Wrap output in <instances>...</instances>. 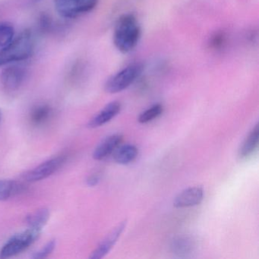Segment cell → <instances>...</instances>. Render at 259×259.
<instances>
[{"mask_svg":"<svg viewBox=\"0 0 259 259\" xmlns=\"http://www.w3.org/2000/svg\"><path fill=\"white\" fill-rule=\"evenodd\" d=\"M56 245H57V242L55 240L49 241L45 246L34 253L32 256L33 258L42 259L48 257L55 249Z\"/></svg>","mask_w":259,"mask_h":259,"instance_id":"ffe728a7","label":"cell"},{"mask_svg":"<svg viewBox=\"0 0 259 259\" xmlns=\"http://www.w3.org/2000/svg\"><path fill=\"white\" fill-rule=\"evenodd\" d=\"M139 154V150L135 145H125L119 146L113 153V158L116 163L127 165L136 160Z\"/></svg>","mask_w":259,"mask_h":259,"instance_id":"5bb4252c","label":"cell"},{"mask_svg":"<svg viewBox=\"0 0 259 259\" xmlns=\"http://www.w3.org/2000/svg\"><path fill=\"white\" fill-rule=\"evenodd\" d=\"M259 126L256 125L245 138L239 150V157L240 160H245L254 152L258 146Z\"/></svg>","mask_w":259,"mask_h":259,"instance_id":"7c38bea8","label":"cell"},{"mask_svg":"<svg viewBox=\"0 0 259 259\" xmlns=\"http://www.w3.org/2000/svg\"><path fill=\"white\" fill-rule=\"evenodd\" d=\"M122 139L123 138L119 134L112 135L106 138L95 148L93 158L96 160H102L113 154L120 146Z\"/></svg>","mask_w":259,"mask_h":259,"instance_id":"30bf717a","label":"cell"},{"mask_svg":"<svg viewBox=\"0 0 259 259\" xmlns=\"http://www.w3.org/2000/svg\"><path fill=\"white\" fill-rule=\"evenodd\" d=\"M42 230L28 227L12 236L0 250V258H9L23 252L40 237Z\"/></svg>","mask_w":259,"mask_h":259,"instance_id":"3957f363","label":"cell"},{"mask_svg":"<svg viewBox=\"0 0 259 259\" xmlns=\"http://www.w3.org/2000/svg\"><path fill=\"white\" fill-rule=\"evenodd\" d=\"M98 0H55L54 5L62 17L73 19L89 13L97 7Z\"/></svg>","mask_w":259,"mask_h":259,"instance_id":"5b68a950","label":"cell"},{"mask_svg":"<svg viewBox=\"0 0 259 259\" xmlns=\"http://www.w3.org/2000/svg\"><path fill=\"white\" fill-rule=\"evenodd\" d=\"M26 78V71L22 66H10L4 69L0 81L3 88L8 92H14L19 90L23 84Z\"/></svg>","mask_w":259,"mask_h":259,"instance_id":"52a82bcc","label":"cell"},{"mask_svg":"<svg viewBox=\"0 0 259 259\" xmlns=\"http://www.w3.org/2000/svg\"><path fill=\"white\" fill-rule=\"evenodd\" d=\"M226 37L224 33H216L210 40V46L214 49H220L225 44Z\"/></svg>","mask_w":259,"mask_h":259,"instance_id":"44dd1931","label":"cell"},{"mask_svg":"<svg viewBox=\"0 0 259 259\" xmlns=\"http://www.w3.org/2000/svg\"><path fill=\"white\" fill-rule=\"evenodd\" d=\"M64 162L63 156L53 157L27 172L24 176V179L29 183L41 181L57 172Z\"/></svg>","mask_w":259,"mask_h":259,"instance_id":"8992f818","label":"cell"},{"mask_svg":"<svg viewBox=\"0 0 259 259\" xmlns=\"http://www.w3.org/2000/svg\"><path fill=\"white\" fill-rule=\"evenodd\" d=\"M49 210L47 208L38 209L27 216L26 223L28 227L43 230L50 219Z\"/></svg>","mask_w":259,"mask_h":259,"instance_id":"9a60e30c","label":"cell"},{"mask_svg":"<svg viewBox=\"0 0 259 259\" xmlns=\"http://www.w3.org/2000/svg\"><path fill=\"white\" fill-rule=\"evenodd\" d=\"M120 110V103L118 101H113V102L110 103L89 121L88 127L91 128H95L105 125L115 116H117Z\"/></svg>","mask_w":259,"mask_h":259,"instance_id":"8fae6325","label":"cell"},{"mask_svg":"<svg viewBox=\"0 0 259 259\" xmlns=\"http://www.w3.org/2000/svg\"><path fill=\"white\" fill-rule=\"evenodd\" d=\"M52 114V109L46 104L38 105L31 113V122L34 125H41L48 120Z\"/></svg>","mask_w":259,"mask_h":259,"instance_id":"e0dca14e","label":"cell"},{"mask_svg":"<svg viewBox=\"0 0 259 259\" xmlns=\"http://www.w3.org/2000/svg\"><path fill=\"white\" fill-rule=\"evenodd\" d=\"M100 182V176L97 175V174H93L91 175L89 178L87 179V184L88 186H97Z\"/></svg>","mask_w":259,"mask_h":259,"instance_id":"7402d4cb","label":"cell"},{"mask_svg":"<svg viewBox=\"0 0 259 259\" xmlns=\"http://www.w3.org/2000/svg\"><path fill=\"white\" fill-rule=\"evenodd\" d=\"M15 37V28L9 22H0V51L7 46Z\"/></svg>","mask_w":259,"mask_h":259,"instance_id":"ac0fdd59","label":"cell"},{"mask_svg":"<svg viewBox=\"0 0 259 259\" xmlns=\"http://www.w3.org/2000/svg\"><path fill=\"white\" fill-rule=\"evenodd\" d=\"M40 1H41V0H32V2L34 3H38L40 2Z\"/></svg>","mask_w":259,"mask_h":259,"instance_id":"603a6c76","label":"cell"},{"mask_svg":"<svg viewBox=\"0 0 259 259\" xmlns=\"http://www.w3.org/2000/svg\"><path fill=\"white\" fill-rule=\"evenodd\" d=\"M126 226V221L121 223L114 230H112L104 240L99 244L96 249L91 254L90 258L100 259L104 257L106 254H108L109 251L113 248V245L116 243L119 236L122 234Z\"/></svg>","mask_w":259,"mask_h":259,"instance_id":"9c48e42d","label":"cell"},{"mask_svg":"<svg viewBox=\"0 0 259 259\" xmlns=\"http://www.w3.org/2000/svg\"><path fill=\"white\" fill-rule=\"evenodd\" d=\"M141 37V27L136 16L124 14L116 21L113 43L122 54H128L136 48Z\"/></svg>","mask_w":259,"mask_h":259,"instance_id":"6da1fadb","label":"cell"},{"mask_svg":"<svg viewBox=\"0 0 259 259\" xmlns=\"http://www.w3.org/2000/svg\"><path fill=\"white\" fill-rule=\"evenodd\" d=\"M143 71V66L140 63L130 65L124 69L112 75L107 82L104 89L109 94H116L126 89L140 76Z\"/></svg>","mask_w":259,"mask_h":259,"instance_id":"277c9868","label":"cell"},{"mask_svg":"<svg viewBox=\"0 0 259 259\" xmlns=\"http://www.w3.org/2000/svg\"><path fill=\"white\" fill-rule=\"evenodd\" d=\"M22 190V185L15 180H0V201L16 196Z\"/></svg>","mask_w":259,"mask_h":259,"instance_id":"2e32d148","label":"cell"},{"mask_svg":"<svg viewBox=\"0 0 259 259\" xmlns=\"http://www.w3.org/2000/svg\"><path fill=\"white\" fill-rule=\"evenodd\" d=\"M195 243L192 237L180 236L176 237L171 243L172 252L180 257H186L195 249Z\"/></svg>","mask_w":259,"mask_h":259,"instance_id":"4fadbf2b","label":"cell"},{"mask_svg":"<svg viewBox=\"0 0 259 259\" xmlns=\"http://www.w3.org/2000/svg\"><path fill=\"white\" fill-rule=\"evenodd\" d=\"M1 119H2V112L0 110V122H1Z\"/></svg>","mask_w":259,"mask_h":259,"instance_id":"cb8c5ba5","label":"cell"},{"mask_svg":"<svg viewBox=\"0 0 259 259\" xmlns=\"http://www.w3.org/2000/svg\"><path fill=\"white\" fill-rule=\"evenodd\" d=\"M34 45L32 32L29 30L22 31L0 51V67L28 60L34 53Z\"/></svg>","mask_w":259,"mask_h":259,"instance_id":"7a4b0ae2","label":"cell"},{"mask_svg":"<svg viewBox=\"0 0 259 259\" xmlns=\"http://www.w3.org/2000/svg\"><path fill=\"white\" fill-rule=\"evenodd\" d=\"M163 107L161 104H154L152 107H150L148 110L141 113L138 120H139L140 123H148V122H151L154 119H157V117H159L163 113Z\"/></svg>","mask_w":259,"mask_h":259,"instance_id":"d6986e66","label":"cell"},{"mask_svg":"<svg viewBox=\"0 0 259 259\" xmlns=\"http://www.w3.org/2000/svg\"><path fill=\"white\" fill-rule=\"evenodd\" d=\"M203 198H204V191L202 188H188L176 197L174 205L177 208L193 207L201 204Z\"/></svg>","mask_w":259,"mask_h":259,"instance_id":"ba28073f","label":"cell"}]
</instances>
